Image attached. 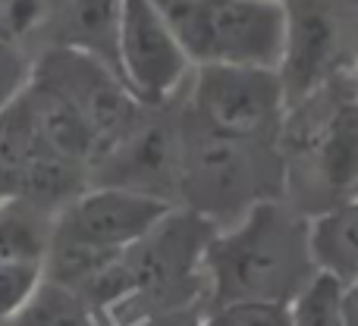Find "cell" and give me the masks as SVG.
I'll list each match as a JSON object with an SVG mask.
<instances>
[{
  "mask_svg": "<svg viewBox=\"0 0 358 326\" xmlns=\"http://www.w3.org/2000/svg\"><path fill=\"white\" fill-rule=\"evenodd\" d=\"M317 276L308 251V220L286 204L261 201L217 232L204 251L210 311L233 304L289 308Z\"/></svg>",
  "mask_w": 358,
  "mask_h": 326,
  "instance_id": "cell-1",
  "label": "cell"
},
{
  "mask_svg": "<svg viewBox=\"0 0 358 326\" xmlns=\"http://www.w3.org/2000/svg\"><path fill=\"white\" fill-rule=\"evenodd\" d=\"M192 66L277 69L286 6L277 0H151Z\"/></svg>",
  "mask_w": 358,
  "mask_h": 326,
  "instance_id": "cell-2",
  "label": "cell"
},
{
  "mask_svg": "<svg viewBox=\"0 0 358 326\" xmlns=\"http://www.w3.org/2000/svg\"><path fill=\"white\" fill-rule=\"evenodd\" d=\"M179 198L189 210L208 216L245 214L264 195L267 161L258 151V138H239L201 123L195 113L179 119Z\"/></svg>",
  "mask_w": 358,
  "mask_h": 326,
  "instance_id": "cell-3",
  "label": "cell"
},
{
  "mask_svg": "<svg viewBox=\"0 0 358 326\" xmlns=\"http://www.w3.org/2000/svg\"><path fill=\"white\" fill-rule=\"evenodd\" d=\"M217 235V223L195 210H170L142 242L123 254L132 295L161 311L189 304L201 289L204 251Z\"/></svg>",
  "mask_w": 358,
  "mask_h": 326,
  "instance_id": "cell-4",
  "label": "cell"
},
{
  "mask_svg": "<svg viewBox=\"0 0 358 326\" xmlns=\"http://www.w3.org/2000/svg\"><path fill=\"white\" fill-rule=\"evenodd\" d=\"M29 73L54 85L79 110L98 142V161H104L145 119V107L132 98L117 69L88 50L57 44L41 54V60Z\"/></svg>",
  "mask_w": 358,
  "mask_h": 326,
  "instance_id": "cell-5",
  "label": "cell"
},
{
  "mask_svg": "<svg viewBox=\"0 0 358 326\" xmlns=\"http://www.w3.org/2000/svg\"><path fill=\"white\" fill-rule=\"evenodd\" d=\"M189 110L227 135L261 138L286 113L283 82L277 69L198 66Z\"/></svg>",
  "mask_w": 358,
  "mask_h": 326,
  "instance_id": "cell-6",
  "label": "cell"
},
{
  "mask_svg": "<svg viewBox=\"0 0 358 326\" xmlns=\"http://www.w3.org/2000/svg\"><path fill=\"white\" fill-rule=\"evenodd\" d=\"M192 63L151 0H120L117 73L142 107H164Z\"/></svg>",
  "mask_w": 358,
  "mask_h": 326,
  "instance_id": "cell-7",
  "label": "cell"
},
{
  "mask_svg": "<svg viewBox=\"0 0 358 326\" xmlns=\"http://www.w3.org/2000/svg\"><path fill=\"white\" fill-rule=\"evenodd\" d=\"M170 210H176L173 204L157 201V198L94 185V188L82 191L69 207L60 210L54 226L94 248L123 254L136 242H142Z\"/></svg>",
  "mask_w": 358,
  "mask_h": 326,
  "instance_id": "cell-8",
  "label": "cell"
},
{
  "mask_svg": "<svg viewBox=\"0 0 358 326\" xmlns=\"http://www.w3.org/2000/svg\"><path fill=\"white\" fill-rule=\"evenodd\" d=\"M94 182L126 188L176 207L179 198V126L145 117L104 161L92 166Z\"/></svg>",
  "mask_w": 358,
  "mask_h": 326,
  "instance_id": "cell-9",
  "label": "cell"
},
{
  "mask_svg": "<svg viewBox=\"0 0 358 326\" xmlns=\"http://www.w3.org/2000/svg\"><path fill=\"white\" fill-rule=\"evenodd\" d=\"M286 41L280 57V82L286 110L305 104L330 73L340 54V25L327 0H286Z\"/></svg>",
  "mask_w": 358,
  "mask_h": 326,
  "instance_id": "cell-10",
  "label": "cell"
},
{
  "mask_svg": "<svg viewBox=\"0 0 358 326\" xmlns=\"http://www.w3.org/2000/svg\"><path fill=\"white\" fill-rule=\"evenodd\" d=\"M286 138L311 161L315 176L330 195L340 198V204L355 201L349 195L358 191V98L343 94L330 101L321 119L305 123Z\"/></svg>",
  "mask_w": 358,
  "mask_h": 326,
  "instance_id": "cell-11",
  "label": "cell"
},
{
  "mask_svg": "<svg viewBox=\"0 0 358 326\" xmlns=\"http://www.w3.org/2000/svg\"><path fill=\"white\" fill-rule=\"evenodd\" d=\"M22 98L29 104L48 148L54 154H60L63 161L82 166V170H92L94 161H98V142H94L88 123L79 117V110L54 85H48L44 79H38L31 73L22 85Z\"/></svg>",
  "mask_w": 358,
  "mask_h": 326,
  "instance_id": "cell-12",
  "label": "cell"
},
{
  "mask_svg": "<svg viewBox=\"0 0 358 326\" xmlns=\"http://www.w3.org/2000/svg\"><path fill=\"white\" fill-rule=\"evenodd\" d=\"M308 251L317 273L349 286L358 279V198L308 220Z\"/></svg>",
  "mask_w": 358,
  "mask_h": 326,
  "instance_id": "cell-13",
  "label": "cell"
},
{
  "mask_svg": "<svg viewBox=\"0 0 358 326\" xmlns=\"http://www.w3.org/2000/svg\"><path fill=\"white\" fill-rule=\"evenodd\" d=\"M54 216L22 198H0V264H41Z\"/></svg>",
  "mask_w": 358,
  "mask_h": 326,
  "instance_id": "cell-14",
  "label": "cell"
},
{
  "mask_svg": "<svg viewBox=\"0 0 358 326\" xmlns=\"http://www.w3.org/2000/svg\"><path fill=\"white\" fill-rule=\"evenodd\" d=\"M3 326H98V323H94L92 311L79 295L44 279L38 286L35 298L22 308V314H16Z\"/></svg>",
  "mask_w": 358,
  "mask_h": 326,
  "instance_id": "cell-15",
  "label": "cell"
},
{
  "mask_svg": "<svg viewBox=\"0 0 358 326\" xmlns=\"http://www.w3.org/2000/svg\"><path fill=\"white\" fill-rule=\"evenodd\" d=\"M117 19L120 0H76L73 13H69V29L76 38L66 44L98 57V41L104 38L113 54V63H117Z\"/></svg>",
  "mask_w": 358,
  "mask_h": 326,
  "instance_id": "cell-16",
  "label": "cell"
},
{
  "mask_svg": "<svg viewBox=\"0 0 358 326\" xmlns=\"http://www.w3.org/2000/svg\"><path fill=\"white\" fill-rule=\"evenodd\" d=\"M289 326H343V286L317 273L286 308Z\"/></svg>",
  "mask_w": 358,
  "mask_h": 326,
  "instance_id": "cell-17",
  "label": "cell"
},
{
  "mask_svg": "<svg viewBox=\"0 0 358 326\" xmlns=\"http://www.w3.org/2000/svg\"><path fill=\"white\" fill-rule=\"evenodd\" d=\"M44 283L41 264H0V323H10Z\"/></svg>",
  "mask_w": 358,
  "mask_h": 326,
  "instance_id": "cell-18",
  "label": "cell"
},
{
  "mask_svg": "<svg viewBox=\"0 0 358 326\" xmlns=\"http://www.w3.org/2000/svg\"><path fill=\"white\" fill-rule=\"evenodd\" d=\"M204 326H289L286 308L273 304H233L223 311H210Z\"/></svg>",
  "mask_w": 358,
  "mask_h": 326,
  "instance_id": "cell-19",
  "label": "cell"
},
{
  "mask_svg": "<svg viewBox=\"0 0 358 326\" xmlns=\"http://www.w3.org/2000/svg\"><path fill=\"white\" fill-rule=\"evenodd\" d=\"M25 79H29V73L19 63V54L13 50V44H3L0 47V107L22 91Z\"/></svg>",
  "mask_w": 358,
  "mask_h": 326,
  "instance_id": "cell-20",
  "label": "cell"
},
{
  "mask_svg": "<svg viewBox=\"0 0 358 326\" xmlns=\"http://www.w3.org/2000/svg\"><path fill=\"white\" fill-rule=\"evenodd\" d=\"M343 326H358V279L343 286Z\"/></svg>",
  "mask_w": 358,
  "mask_h": 326,
  "instance_id": "cell-21",
  "label": "cell"
},
{
  "mask_svg": "<svg viewBox=\"0 0 358 326\" xmlns=\"http://www.w3.org/2000/svg\"><path fill=\"white\" fill-rule=\"evenodd\" d=\"M277 3H286V0H277Z\"/></svg>",
  "mask_w": 358,
  "mask_h": 326,
  "instance_id": "cell-22",
  "label": "cell"
}]
</instances>
